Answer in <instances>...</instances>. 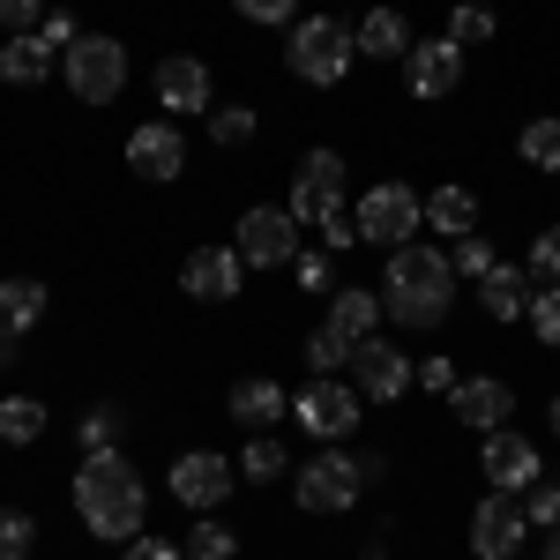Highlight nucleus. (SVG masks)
Returning a JSON list of instances; mask_svg holds the SVG:
<instances>
[{"instance_id":"1","label":"nucleus","mask_w":560,"mask_h":560,"mask_svg":"<svg viewBox=\"0 0 560 560\" xmlns=\"http://www.w3.org/2000/svg\"><path fill=\"white\" fill-rule=\"evenodd\" d=\"M448 306H456V261L441 255V247H396L382 269V314L388 322H404V329H433V322H448Z\"/></svg>"},{"instance_id":"2","label":"nucleus","mask_w":560,"mask_h":560,"mask_svg":"<svg viewBox=\"0 0 560 560\" xmlns=\"http://www.w3.org/2000/svg\"><path fill=\"white\" fill-rule=\"evenodd\" d=\"M75 509L97 538H113V546H128L142 538V523H150V493H142V478L120 448H97L83 456V471H75Z\"/></svg>"},{"instance_id":"3","label":"nucleus","mask_w":560,"mask_h":560,"mask_svg":"<svg viewBox=\"0 0 560 560\" xmlns=\"http://www.w3.org/2000/svg\"><path fill=\"white\" fill-rule=\"evenodd\" d=\"M374 478H382V456H359V448L322 441L300 464V509L306 516H345V509H359V493H366Z\"/></svg>"},{"instance_id":"4","label":"nucleus","mask_w":560,"mask_h":560,"mask_svg":"<svg viewBox=\"0 0 560 560\" xmlns=\"http://www.w3.org/2000/svg\"><path fill=\"white\" fill-rule=\"evenodd\" d=\"M351 60H359V38H351V23H337V15H306V23H292L284 68H292L300 83H314V90L345 83Z\"/></svg>"},{"instance_id":"5","label":"nucleus","mask_w":560,"mask_h":560,"mask_svg":"<svg viewBox=\"0 0 560 560\" xmlns=\"http://www.w3.org/2000/svg\"><path fill=\"white\" fill-rule=\"evenodd\" d=\"M60 75H68V90H75L83 105H113V97L128 90V45L105 38V31H83V38L60 52Z\"/></svg>"},{"instance_id":"6","label":"nucleus","mask_w":560,"mask_h":560,"mask_svg":"<svg viewBox=\"0 0 560 560\" xmlns=\"http://www.w3.org/2000/svg\"><path fill=\"white\" fill-rule=\"evenodd\" d=\"M351 217H359V240H366V247H388V255H396V247H411V240H419L427 202H419L404 179H382V187H366V195H359V210H351Z\"/></svg>"},{"instance_id":"7","label":"nucleus","mask_w":560,"mask_h":560,"mask_svg":"<svg viewBox=\"0 0 560 560\" xmlns=\"http://www.w3.org/2000/svg\"><path fill=\"white\" fill-rule=\"evenodd\" d=\"M300 232H306V224L292 210H247V217H240V232H232V247H240L247 269H292V261L306 255Z\"/></svg>"},{"instance_id":"8","label":"nucleus","mask_w":560,"mask_h":560,"mask_svg":"<svg viewBox=\"0 0 560 560\" xmlns=\"http://www.w3.org/2000/svg\"><path fill=\"white\" fill-rule=\"evenodd\" d=\"M359 411H366V396H359V388H345V382H329V374H314V382L292 396V419H300L314 441H351Z\"/></svg>"},{"instance_id":"9","label":"nucleus","mask_w":560,"mask_h":560,"mask_svg":"<svg viewBox=\"0 0 560 560\" xmlns=\"http://www.w3.org/2000/svg\"><path fill=\"white\" fill-rule=\"evenodd\" d=\"M284 210L300 217V224H329V217H345V158L337 150H314L292 179V202Z\"/></svg>"},{"instance_id":"10","label":"nucleus","mask_w":560,"mask_h":560,"mask_svg":"<svg viewBox=\"0 0 560 560\" xmlns=\"http://www.w3.org/2000/svg\"><path fill=\"white\" fill-rule=\"evenodd\" d=\"M464 83V45L448 38V31H441V38H411V52H404V90H411V97H448V90Z\"/></svg>"},{"instance_id":"11","label":"nucleus","mask_w":560,"mask_h":560,"mask_svg":"<svg viewBox=\"0 0 560 560\" xmlns=\"http://www.w3.org/2000/svg\"><path fill=\"white\" fill-rule=\"evenodd\" d=\"M232 456H217V448H187L173 464V501L179 509H195V516H210V509H224V493H232Z\"/></svg>"},{"instance_id":"12","label":"nucleus","mask_w":560,"mask_h":560,"mask_svg":"<svg viewBox=\"0 0 560 560\" xmlns=\"http://www.w3.org/2000/svg\"><path fill=\"white\" fill-rule=\"evenodd\" d=\"M523 538H530V516H523L516 493H486L471 509V553L478 560H516Z\"/></svg>"},{"instance_id":"13","label":"nucleus","mask_w":560,"mask_h":560,"mask_svg":"<svg viewBox=\"0 0 560 560\" xmlns=\"http://www.w3.org/2000/svg\"><path fill=\"white\" fill-rule=\"evenodd\" d=\"M486 486L493 493H530L538 478H546V464H538V441H523L516 427H501V433H486Z\"/></svg>"},{"instance_id":"14","label":"nucleus","mask_w":560,"mask_h":560,"mask_svg":"<svg viewBox=\"0 0 560 560\" xmlns=\"http://www.w3.org/2000/svg\"><path fill=\"white\" fill-rule=\"evenodd\" d=\"M351 374H359V396L366 404H396L404 388H411V359L382 337H366V345H351Z\"/></svg>"},{"instance_id":"15","label":"nucleus","mask_w":560,"mask_h":560,"mask_svg":"<svg viewBox=\"0 0 560 560\" xmlns=\"http://www.w3.org/2000/svg\"><path fill=\"white\" fill-rule=\"evenodd\" d=\"M158 105L173 113V120H195V113H210V68L195 60V52H173V60H158Z\"/></svg>"},{"instance_id":"16","label":"nucleus","mask_w":560,"mask_h":560,"mask_svg":"<svg viewBox=\"0 0 560 560\" xmlns=\"http://www.w3.org/2000/svg\"><path fill=\"white\" fill-rule=\"evenodd\" d=\"M240 277H247V261H240V247H195V255L179 261V284L195 292V300H232L240 292Z\"/></svg>"},{"instance_id":"17","label":"nucleus","mask_w":560,"mask_h":560,"mask_svg":"<svg viewBox=\"0 0 560 560\" xmlns=\"http://www.w3.org/2000/svg\"><path fill=\"white\" fill-rule=\"evenodd\" d=\"M128 165L142 179H179L187 173V142H179L173 120H150V128H135L128 135Z\"/></svg>"},{"instance_id":"18","label":"nucleus","mask_w":560,"mask_h":560,"mask_svg":"<svg viewBox=\"0 0 560 560\" xmlns=\"http://www.w3.org/2000/svg\"><path fill=\"white\" fill-rule=\"evenodd\" d=\"M448 404H456V419H464V427H478V433H501V427H509V411H516L509 382H493V374L456 382V388H448Z\"/></svg>"},{"instance_id":"19","label":"nucleus","mask_w":560,"mask_h":560,"mask_svg":"<svg viewBox=\"0 0 560 560\" xmlns=\"http://www.w3.org/2000/svg\"><path fill=\"white\" fill-rule=\"evenodd\" d=\"M224 411H232V419H240L247 433H269L277 419H284V411H292V396H284V388L269 382V374H247V382H232Z\"/></svg>"},{"instance_id":"20","label":"nucleus","mask_w":560,"mask_h":560,"mask_svg":"<svg viewBox=\"0 0 560 560\" xmlns=\"http://www.w3.org/2000/svg\"><path fill=\"white\" fill-rule=\"evenodd\" d=\"M530 269H509V261H493L486 277H478V306L493 314V322H523V306H530Z\"/></svg>"},{"instance_id":"21","label":"nucleus","mask_w":560,"mask_h":560,"mask_svg":"<svg viewBox=\"0 0 560 560\" xmlns=\"http://www.w3.org/2000/svg\"><path fill=\"white\" fill-rule=\"evenodd\" d=\"M329 329H337L345 345H366V337H382V292H359V284L329 292Z\"/></svg>"},{"instance_id":"22","label":"nucleus","mask_w":560,"mask_h":560,"mask_svg":"<svg viewBox=\"0 0 560 560\" xmlns=\"http://www.w3.org/2000/svg\"><path fill=\"white\" fill-rule=\"evenodd\" d=\"M38 322H45V284L38 277H8V284H0V337L23 345Z\"/></svg>"},{"instance_id":"23","label":"nucleus","mask_w":560,"mask_h":560,"mask_svg":"<svg viewBox=\"0 0 560 560\" xmlns=\"http://www.w3.org/2000/svg\"><path fill=\"white\" fill-rule=\"evenodd\" d=\"M351 38H359L366 60H404V52H411V23H404L396 8H366V15L351 23Z\"/></svg>"},{"instance_id":"24","label":"nucleus","mask_w":560,"mask_h":560,"mask_svg":"<svg viewBox=\"0 0 560 560\" xmlns=\"http://www.w3.org/2000/svg\"><path fill=\"white\" fill-rule=\"evenodd\" d=\"M427 224L441 240H471L478 232V195L471 187H433L427 195Z\"/></svg>"},{"instance_id":"25","label":"nucleus","mask_w":560,"mask_h":560,"mask_svg":"<svg viewBox=\"0 0 560 560\" xmlns=\"http://www.w3.org/2000/svg\"><path fill=\"white\" fill-rule=\"evenodd\" d=\"M45 75H52V45L38 38V31H31V38H8L0 45V83H45Z\"/></svg>"},{"instance_id":"26","label":"nucleus","mask_w":560,"mask_h":560,"mask_svg":"<svg viewBox=\"0 0 560 560\" xmlns=\"http://www.w3.org/2000/svg\"><path fill=\"white\" fill-rule=\"evenodd\" d=\"M38 433H45V404H38V396H0V441L31 448Z\"/></svg>"},{"instance_id":"27","label":"nucleus","mask_w":560,"mask_h":560,"mask_svg":"<svg viewBox=\"0 0 560 560\" xmlns=\"http://www.w3.org/2000/svg\"><path fill=\"white\" fill-rule=\"evenodd\" d=\"M516 150H523V165H538V173H560V120H523Z\"/></svg>"},{"instance_id":"28","label":"nucleus","mask_w":560,"mask_h":560,"mask_svg":"<svg viewBox=\"0 0 560 560\" xmlns=\"http://www.w3.org/2000/svg\"><path fill=\"white\" fill-rule=\"evenodd\" d=\"M128 433V404H97L83 427H75V441H83V456H97V448H113Z\"/></svg>"},{"instance_id":"29","label":"nucleus","mask_w":560,"mask_h":560,"mask_svg":"<svg viewBox=\"0 0 560 560\" xmlns=\"http://www.w3.org/2000/svg\"><path fill=\"white\" fill-rule=\"evenodd\" d=\"M284 471H292V456H284V448H277L269 433H255V441L240 448V478H255V486H269V478H284Z\"/></svg>"},{"instance_id":"30","label":"nucleus","mask_w":560,"mask_h":560,"mask_svg":"<svg viewBox=\"0 0 560 560\" xmlns=\"http://www.w3.org/2000/svg\"><path fill=\"white\" fill-rule=\"evenodd\" d=\"M187 560H240V538H232V523H195L187 530Z\"/></svg>"},{"instance_id":"31","label":"nucleus","mask_w":560,"mask_h":560,"mask_svg":"<svg viewBox=\"0 0 560 560\" xmlns=\"http://www.w3.org/2000/svg\"><path fill=\"white\" fill-rule=\"evenodd\" d=\"M523 269H530L538 292H560V224H546V232L530 240V261H523Z\"/></svg>"},{"instance_id":"32","label":"nucleus","mask_w":560,"mask_h":560,"mask_svg":"<svg viewBox=\"0 0 560 560\" xmlns=\"http://www.w3.org/2000/svg\"><path fill=\"white\" fill-rule=\"evenodd\" d=\"M255 135V105H210V142L217 150H240Z\"/></svg>"},{"instance_id":"33","label":"nucleus","mask_w":560,"mask_h":560,"mask_svg":"<svg viewBox=\"0 0 560 560\" xmlns=\"http://www.w3.org/2000/svg\"><path fill=\"white\" fill-rule=\"evenodd\" d=\"M306 366H314V374H337V366H351V345L337 337V329H329V322L306 337Z\"/></svg>"},{"instance_id":"34","label":"nucleus","mask_w":560,"mask_h":560,"mask_svg":"<svg viewBox=\"0 0 560 560\" xmlns=\"http://www.w3.org/2000/svg\"><path fill=\"white\" fill-rule=\"evenodd\" d=\"M493 31H501V23H493V8H478V0H464V8L448 15V38L456 45H486Z\"/></svg>"},{"instance_id":"35","label":"nucleus","mask_w":560,"mask_h":560,"mask_svg":"<svg viewBox=\"0 0 560 560\" xmlns=\"http://www.w3.org/2000/svg\"><path fill=\"white\" fill-rule=\"evenodd\" d=\"M523 322H530V337H538V345H560V292H530Z\"/></svg>"},{"instance_id":"36","label":"nucleus","mask_w":560,"mask_h":560,"mask_svg":"<svg viewBox=\"0 0 560 560\" xmlns=\"http://www.w3.org/2000/svg\"><path fill=\"white\" fill-rule=\"evenodd\" d=\"M31 538H38V530H31L23 509H0V560H31Z\"/></svg>"},{"instance_id":"37","label":"nucleus","mask_w":560,"mask_h":560,"mask_svg":"<svg viewBox=\"0 0 560 560\" xmlns=\"http://www.w3.org/2000/svg\"><path fill=\"white\" fill-rule=\"evenodd\" d=\"M38 23H45V0H0V31L8 38H31Z\"/></svg>"},{"instance_id":"38","label":"nucleus","mask_w":560,"mask_h":560,"mask_svg":"<svg viewBox=\"0 0 560 560\" xmlns=\"http://www.w3.org/2000/svg\"><path fill=\"white\" fill-rule=\"evenodd\" d=\"M523 516H530V523H560V486H553V478H538V486L523 493Z\"/></svg>"},{"instance_id":"39","label":"nucleus","mask_w":560,"mask_h":560,"mask_svg":"<svg viewBox=\"0 0 560 560\" xmlns=\"http://www.w3.org/2000/svg\"><path fill=\"white\" fill-rule=\"evenodd\" d=\"M448 261H456V277H486V269H493V247L471 232V240H456V255H448Z\"/></svg>"},{"instance_id":"40","label":"nucleus","mask_w":560,"mask_h":560,"mask_svg":"<svg viewBox=\"0 0 560 560\" xmlns=\"http://www.w3.org/2000/svg\"><path fill=\"white\" fill-rule=\"evenodd\" d=\"M292 277H300V292H329V284H337L329 255H300V261H292Z\"/></svg>"},{"instance_id":"41","label":"nucleus","mask_w":560,"mask_h":560,"mask_svg":"<svg viewBox=\"0 0 560 560\" xmlns=\"http://www.w3.org/2000/svg\"><path fill=\"white\" fill-rule=\"evenodd\" d=\"M38 38L52 45V52H68V45L83 38V31H75V15H60V8H45V23H38Z\"/></svg>"},{"instance_id":"42","label":"nucleus","mask_w":560,"mask_h":560,"mask_svg":"<svg viewBox=\"0 0 560 560\" xmlns=\"http://www.w3.org/2000/svg\"><path fill=\"white\" fill-rule=\"evenodd\" d=\"M120 560H187V546H165V538H150V530H142V538L120 546Z\"/></svg>"},{"instance_id":"43","label":"nucleus","mask_w":560,"mask_h":560,"mask_svg":"<svg viewBox=\"0 0 560 560\" xmlns=\"http://www.w3.org/2000/svg\"><path fill=\"white\" fill-rule=\"evenodd\" d=\"M411 382H419V388H433V396H448V388H456V366H448V359L433 351L427 366H411Z\"/></svg>"},{"instance_id":"44","label":"nucleus","mask_w":560,"mask_h":560,"mask_svg":"<svg viewBox=\"0 0 560 560\" xmlns=\"http://www.w3.org/2000/svg\"><path fill=\"white\" fill-rule=\"evenodd\" d=\"M232 8H240L247 23H292V8H300V0H232Z\"/></svg>"},{"instance_id":"45","label":"nucleus","mask_w":560,"mask_h":560,"mask_svg":"<svg viewBox=\"0 0 560 560\" xmlns=\"http://www.w3.org/2000/svg\"><path fill=\"white\" fill-rule=\"evenodd\" d=\"M322 240H329V247H351V240H359V217H329Z\"/></svg>"},{"instance_id":"46","label":"nucleus","mask_w":560,"mask_h":560,"mask_svg":"<svg viewBox=\"0 0 560 560\" xmlns=\"http://www.w3.org/2000/svg\"><path fill=\"white\" fill-rule=\"evenodd\" d=\"M8 359H15V345H8V337H0V366H8Z\"/></svg>"},{"instance_id":"47","label":"nucleus","mask_w":560,"mask_h":560,"mask_svg":"<svg viewBox=\"0 0 560 560\" xmlns=\"http://www.w3.org/2000/svg\"><path fill=\"white\" fill-rule=\"evenodd\" d=\"M546 560H560V530H553V546H546Z\"/></svg>"},{"instance_id":"48","label":"nucleus","mask_w":560,"mask_h":560,"mask_svg":"<svg viewBox=\"0 0 560 560\" xmlns=\"http://www.w3.org/2000/svg\"><path fill=\"white\" fill-rule=\"evenodd\" d=\"M553 433H560V396H553Z\"/></svg>"}]
</instances>
